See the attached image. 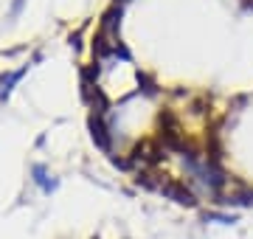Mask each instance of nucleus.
Segmentation results:
<instances>
[{"label":"nucleus","instance_id":"f257e3e1","mask_svg":"<svg viewBox=\"0 0 253 239\" xmlns=\"http://www.w3.org/2000/svg\"><path fill=\"white\" fill-rule=\"evenodd\" d=\"M87 127H90V138L93 144L104 152V155H113V135H110V127H107V119L99 116V113H90L87 119Z\"/></svg>","mask_w":253,"mask_h":239},{"label":"nucleus","instance_id":"f03ea898","mask_svg":"<svg viewBox=\"0 0 253 239\" xmlns=\"http://www.w3.org/2000/svg\"><path fill=\"white\" fill-rule=\"evenodd\" d=\"M31 183L40 189V194L51 197V194L59 189V177H56L45 163H31Z\"/></svg>","mask_w":253,"mask_h":239},{"label":"nucleus","instance_id":"7ed1b4c3","mask_svg":"<svg viewBox=\"0 0 253 239\" xmlns=\"http://www.w3.org/2000/svg\"><path fill=\"white\" fill-rule=\"evenodd\" d=\"M203 220L206 222H217V225H236L239 222V214L228 211V208H211V211H203Z\"/></svg>","mask_w":253,"mask_h":239},{"label":"nucleus","instance_id":"20e7f679","mask_svg":"<svg viewBox=\"0 0 253 239\" xmlns=\"http://www.w3.org/2000/svg\"><path fill=\"white\" fill-rule=\"evenodd\" d=\"M26 74H28V65H23V68H17V71L0 76V99H9V93L14 90V84H17Z\"/></svg>","mask_w":253,"mask_h":239}]
</instances>
